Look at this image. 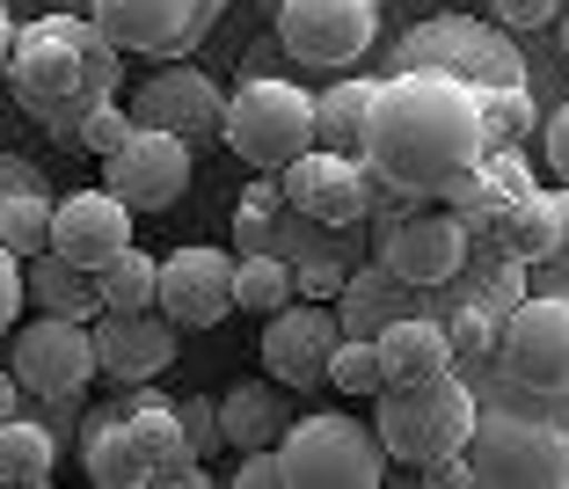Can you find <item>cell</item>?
<instances>
[{
    "label": "cell",
    "instance_id": "4dcf8cb0",
    "mask_svg": "<svg viewBox=\"0 0 569 489\" xmlns=\"http://www.w3.org/2000/svg\"><path fill=\"white\" fill-rule=\"evenodd\" d=\"M153 278H161V256H147V249H118L110 263L96 270V292H102V307H118V315H139V307H153Z\"/></svg>",
    "mask_w": 569,
    "mask_h": 489
},
{
    "label": "cell",
    "instance_id": "7a4b0ae2",
    "mask_svg": "<svg viewBox=\"0 0 569 489\" xmlns=\"http://www.w3.org/2000/svg\"><path fill=\"white\" fill-rule=\"evenodd\" d=\"M0 81L16 88L22 118H37L44 132L73 139V124L88 110L124 96V51L96 30V16L81 8H51L44 22H22L16 51H8V73Z\"/></svg>",
    "mask_w": 569,
    "mask_h": 489
},
{
    "label": "cell",
    "instance_id": "30bf717a",
    "mask_svg": "<svg viewBox=\"0 0 569 489\" xmlns=\"http://www.w3.org/2000/svg\"><path fill=\"white\" fill-rule=\"evenodd\" d=\"M380 37V0H278V44L315 73L358 67Z\"/></svg>",
    "mask_w": 569,
    "mask_h": 489
},
{
    "label": "cell",
    "instance_id": "f1b7e54d",
    "mask_svg": "<svg viewBox=\"0 0 569 489\" xmlns=\"http://www.w3.org/2000/svg\"><path fill=\"white\" fill-rule=\"evenodd\" d=\"M292 300V263H284L278 249H249L234 256V315H278V307Z\"/></svg>",
    "mask_w": 569,
    "mask_h": 489
},
{
    "label": "cell",
    "instance_id": "d590c367",
    "mask_svg": "<svg viewBox=\"0 0 569 489\" xmlns=\"http://www.w3.org/2000/svg\"><path fill=\"white\" fill-rule=\"evenodd\" d=\"M475 300H482L489 315H511V307L526 300V263L497 256V270H482V292H475Z\"/></svg>",
    "mask_w": 569,
    "mask_h": 489
},
{
    "label": "cell",
    "instance_id": "6da1fadb",
    "mask_svg": "<svg viewBox=\"0 0 569 489\" xmlns=\"http://www.w3.org/2000/svg\"><path fill=\"white\" fill-rule=\"evenodd\" d=\"M372 176L402 198H438L460 169L482 161V118H475V88L431 67H402L372 88L366 110V147Z\"/></svg>",
    "mask_w": 569,
    "mask_h": 489
},
{
    "label": "cell",
    "instance_id": "f546056e",
    "mask_svg": "<svg viewBox=\"0 0 569 489\" xmlns=\"http://www.w3.org/2000/svg\"><path fill=\"white\" fill-rule=\"evenodd\" d=\"M0 249H16V256L51 249V198L37 183L0 190Z\"/></svg>",
    "mask_w": 569,
    "mask_h": 489
},
{
    "label": "cell",
    "instance_id": "e0dca14e",
    "mask_svg": "<svg viewBox=\"0 0 569 489\" xmlns=\"http://www.w3.org/2000/svg\"><path fill=\"white\" fill-rule=\"evenodd\" d=\"M88 337H96V372L124 380V388H147L176 366V321L161 307H139V315H118V307H102L88 321Z\"/></svg>",
    "mask_w": 569,
    "mask_h": 489
},
{
    "label": "cell",
    "instance_id": "8fae6325",
    "mask_svg": "<svg viewBox=\"0 0 569 489\" xmlns=\"http://www.w3.org/2000/svg\"><path fill=\"white\" fill-rule=\"evenodd\" d=\"M190 176H198L190 139L153 132V124H139V118H132V132H124V147L102 153V190H110L118 204H132V212H168V204H183Z\"/></svg>",
    "mask_w": 569,
    "mask_h": 489
},
{
    "label": "cell",
    "instance_id": "ac0fdd59",
    "mask_svg": "<svg viewBox=\"0 0 569 489\" xmlns=\"http://www.w3.org/2000/svg\"><path fill=\"white\" fill-rule=\"evenodd\" d=\"M219 110H227V96H219L212 73H204V67H183V59H168V67L139 88V110H132V118L198 147V139L219 132Z\"/></svg>",
    "mask_w": 569,
    "mask_h": 489
},
{
    "label": "cell",
    "instance_id": "1f68e13d",
    "mask_svg": "<svg viewBox=\"0 0 569 489\" xmlns=\"http://www.w3.org/2000/svg\"><path fill=\"white\" fill-rule=\"evenodd\" d=\"M284 220V190H278V176H256L249 190H241V204H234V249L249 256V249H270V227Z\"/></svg>",
    "mask_w": 569,
    "mask_h": 489
},
{
    "label": "cell",
    "instance_id": "2e32d148",
    "mask_svg": "<svg viewBox=\"0 0 569 489\" xmlns=\"http://www.w3.org/2000/svg\"><path fill=\"white\" fill-rule=\"evenodd\" d=\"M88 16L124 59H183L204 37L198 0H88Z\"/></svg>",
    "mask_w": 569,
    "mask_h": 489
},
{
    "label": "cell",
    "instance_id": "4316f807",
    "mask_svg": "<svg viewBox=\"0 0 569 489\" xmlns=\"http://www.w3.org/2000/svg\"><path fill=\"white\" fill-rule=\"evenodd\" d=\"M372 88H380V81H336V88H321V96H315V147H329V153H358V147H366Z\"/></svg>",
    "mask_w": 569,
    "mask_h": 489
},
{
    "label": "cell",
    "instance_id": "8d00e7d4",
    "mask_svg": "<svg viewBox=\"0 0 569 489\" xmlns=\"http://www.w3.org/2000/svg\"><path fill=\"white\" fill-rule=\"evenodd\" d=\"M555 8H562V0H489V22H497V30H548Z\"/></svg>",
    "mask_w": 569,
    "mask_h": 489
},
{
    "label": "cell",
    "instance_id": "c3c4849f",
    "mask_svg": "<svg viewBox=\"0 0 569 489\" xmlns=\"http://www.w3.org/2000/svg\"><path fill=\"white\" fill-rule=\"evenodd\" d=\"M256 8H263V16H278V0H256Z\"/></svg>",
    "mask_w": 569,
    "mask_h": 489
},
{
    "label": "cell",
    "instance_id": "44dd1931",
    "mask_svg": "<svg viewBox=\"0 0 569 489\" xmlns=\"http://www.w3.org/2000/svg\"><path fill=\"white\" fill-rule=\"evenodd\" d=\"M372 351H380V380H431L452 366V337L431 315H395L387 329H372Z\"/></svg>",
    "mask_w": 569,
    "mask_h": 489
},
{
    "label": "cell",
    "instance_id": "3957f363",
    "mask_svg": "<svg viewBox=\"0 0 569 489\" xmlns=\"http://www.w3.org/2000/svg\"><path fill=\"white\" fill-rule=\"evenodd\" d=\"M475 402H482V395L452 366L431 372V380H387V388L372 395V439H380L387 460H402V468H431V460L468 446Z\"/></svg>",
    "mask_w": 569,
    "mask_h": 489
},
{
    "label": "cell",
    "instance_id": "74e56055",
    "mask_svg": "<svg viewBox=\"0 0 569 489\" xmlns=\"http://www.w3.org/2000/svg\"><path fill=\"white\" fill-rule=\"evenodd\" d=\"M176 423H183V446H190V453H219V409L212 402H183V409H176Z\"/></svg>",
    "mask_w": 569,
    "mask_h": 489
},
{
    "label": "cell",
    "instance_id": "7c38bea8",
    "mask_svg": "<svg viewBox=\"0 0 569 489\" xmlns=\"http://www.w3.org/2000/svg\"><path fill=\"white\" fill-rule=\"evenodd\" d=\"M8 372H16L22 395H44V402H73V395L96 380V337L88 321L73 315H37L16 329V351H8Z\"/></svg>",
    "mask_w": 569,
    "mask_h": 489
},
{
    "label": "cell",
    "instance_id": "7402d4cb",
    "mask_svg": "<svg viewBox=\"0 0 569 489\" xmlns=\"http://www.w3.org/2000/svg\"><path fill=\"white\" fill-rule=\"evenodd\" d=\"M409 300H417V286H402L395 270H343V292H336V329L343 337H372V329H387L395 315H409Z\"/></svg>",
    "mask_w": 569,
    "mask_h": 489
},
{
    "label": "cell",
    "instance_id": "ee69618b",
    "mask_svg": "<svg viewBox=\"0 0 569 489\" xmlns=\"http://www.w3.org/2000/svg\"><path fill=\"white\" fill-rule=\"evenodd\" d=\"M22 409V388H16V372H0V417H16Z\"/></svg>",
    "mask_w": 569,
    "mask_h": 489
},
{
    "label": "cell",
    "instance_id": "ab89813d",
    "mask_svg": "<svg viewBox=\"0 0 569 489\" xmlns=\"http://www.w3.org/2000/svg\"><path fill=\"white\" fill-rule=\"evenodd\" d=\"M540 263L555 270V292H569V183L555 190V249L540 256Z\"/></svg>",
    "mask_w": 569,
    "mask_h": 489
},
{
    "label": "cell",
    "instance_id": "b9f144b4",
    "mask_svg": "<svg viewBox=\"0 0 569 489\" xmlns=\"http://www.w3.org/2000/svg\"><path fill=\"white\" fill-rule=\"evenodd\" d=\"M292 292H300V300H336V292H343V263H292Z\"/></svg>",
    "mask_w": 569,
    "mask_h": 489
},
{
    "label": "cell",
    "instance_id": "8992f818",
    "mask_svg": "<svg viewBox=\"0 0 569 489\" xmlns=\"http://www.w3.org/2000/svg\"><path fill=\"white\" fill-rule=\"evenodd\" d=\"M278 475L284 489H380L387 453L372 423L343 417V409H315L278 431Z\"/></svg>",
    "mask_w": 569,
    "mask_h": 489
},
{
    "label": "cell",
    "instance_id": "9a60e30c",
    "mask_svg": "<svg viewBox=\"0 0 569 489\" xmlns=\"http://www.w3.org/2000/svg\"><path fill=\"white\" fill-rule=\"evenodd\" d=\"M153 307H161L176 329H212V321H227V315H234V256H227V249H204V241L161 256Z\"/></svg>",
    "mask_w": 569,
    "mask_h": 489
},
{
    "label": "cell",
    "instance_id": "d4e9b609",
    "mask_svg": "<svg viewBox=\"0 0 569 489\" xmlns=\"http://www.w3.org/2000/svg\"><path fill=\"white\" fill-rule=\"evenodd\" d=\"M219 446H234V453H249V446H278V431L292 417H284V402H278V388H227L219 395Z\"/></svg>",
    "mask_w": 569,
    "mask_h": 489
},
{
    "label": "cell",
    "instance_id": "836d02e7",
    "mask_svg": "<svg viewBox=\"0 0 569 489\" xmlns=\"http://www.w3.org/2000/svg\"><path fill=\"white\" fill-rule=\"evenodd\" d=\"M497 329H503V315H489L482 300H468L460 315L446 321V337H452V366H460V358H497Z\"/></svg>",
    "mask_w": 569,
    "mask_h": 489
},
{
    "label": "cell",
    "instance_id": "9c48e42d",
    "mask_svg": "<svg viewBox=\"0 0 569 489\" xmlns=\"http://www.w3.org/2000/svg\"><path fill=\"white\" fill-rule=\"evenodd\" d=\"M497 366L519 395L569 402V292H526L497 329Z\"/></svg>",
    "mask_w": 569,
    "mask_h": 489
},
{
    "label": "cell",
    "instance_id": "277c9868",
    "mask_svg": "<svg viewBox=\"0 0 569 489\" xmlns=\"http://www.w3.org/2000/svg\"><path fill=\"white\" fill-rule=\"evenodd\" d=\"M468 468L475 482L497 489H569V423L562 417H519V409L475 402L468 431Z\"/></svg>",
    "mask_w": 569,
    "mask_h": 489
},
{
    "label": "cell",
    "instance_id": "60d3db41",
    "mask_svg": "<svg viewBox=\"0 0 569 489\" xmlns=\"http://www.w3.org/2000/svg\"><path fill=\"white\" fill-rule=\"evenodd\" d=\"M234 482H241V489H284L278 446H249V453H241V468H234Z\"/></svg>",
    "mask_w": 569,
    "mask_h": 489
},
{
    "label": "cell",
    "instance_id": "603a6c76",
    "mask_svg": "<svg viewBox=\"0 0 569 489\" xmlns=\"http://www.w3.org/2000/svg\"><path fill=\"white\" fill-rule=\"evenodd\" d=\"M22 292H30L44 315H73V321H96L102 315V292H96V270L67 263L59 249H37L22 256Z\"/></svg>",
    "mask_w": 569,
    "mask_h": 489
},
{
    "label": "cell",
    "instance_id": "f6af8a7d",
    "mask_svg": "<svg viewBox=\"0 0 569 489\" xmlns=\"http://www.w3.org/2000/svg\"><path fill=\"white\" fill-rule=\"evenodd\" d=\"M8 51H16V16L0 8V73H8Z\"/></svg>",
    "mask_w": 569,
    "mask_h": 489
},
{
    "label": "cell",
    "instance_id": "5b68a950",
    "mask_svg": "<svg viewBox=\"0 0 569 489\" xmlns=\"http://www.w3.org/2000/svg\"><path fill=\"white\" fill-rule=\"evenodd\" d=\"M219 139H227V153L249 161V176H278L284 161H300L315 147V96L292 81H270V73H249L219 110Z\"/></svg>",
    "mask_w": 569,
    "mask_h": 489
},
{
    "label": "cell",
    "instance_id": "bcb514c9",
    "mask_svg": "<svg viewBox=\"0 0 569 489\" xmlns=\"http://www.w3.org/2000/svg\"><path fill=\"white\" fill-rule=\"evenodd\" d=\"M219 8H227V0H198V22H204V30H212V16H219Z\"/></svg>",
    "mask_w": 569,
    "mask_h": 489
},
{
    "label": "cell",
    "instance_id": "681fc988",
    "mask_svg": "<svg viewBox=\"0 0 569 489\" xmlns=\"http://www.w3.org/2000/svg\"><path fill=\"white\" fill-rule=\"evenodd\" d=\"M562 51H569V16H562Z\"/></svg>",
    "mask_w": 569,
    "mask_h": 489
},
{
    "label": "cell",
    "instance_id": "4fadbf2b",
    "mask_svg": "<svg viewBox=\"0 0 569 489\" xmlns=\"http://www.w3.org/2000/svg\"><path fill=\"white\" fill-rule=\"evenodd\" d=\"M278 190H284V212H300L315 227H358L372 212V169L358 153L307 147L300 161L278 169Z\"/></svg>",
    "mask_w": 569,
    "mask_h": 489
},
{
    "label": "cell",
    "instance_id": "5bb4252c",
    "mask_svg": "<svg viewBox=\"0 0 569 489\" xmlns=\"http://www.w3.org/2000/svg\"><path fill=\"white\" fill-rule=\"evenodd\" d=\"M336 307L329 300H292L278 307V315H263V372L278 380V388H329L321 372H329V351H336Z\"/></svg>",
    "mask_w": 569,
    "mask_h": 489
},
{
    "label": "cell",
    "instance_id": "7bdbcfd3",
    "mask_svg": "<svg viewBox=\"0 0 569 489\" xmlns=\"http://www.w3.org/2000/svg\"><path fill=\"white\" fill-rule=\"evenodd\" d=\"M548 169L569 183V102H562V110L548 118Z\"/></svg>",
    "mask_w": 569,
    "mask_h": 489
},
{
    "label": "cell",
    "instance_id": "d6986e66",
    "mask_svg": "<svg viewBox=\"0 0 569 489\" xmlns=\"http://www.w3.org/2000/svg\"><path fill=\"white\" fill-rule=\"evenodd\" d=\"M51 249L81 270H102L118 249H132V204H118L110 190H73L51 204Z\"/></svg>",
    "mask_w": 569,
    "mask_h": 489
},
{
    "label": "cell",
    "instance_id": "52a82bcc",
    "mask_svg": "<svg viewBox=\"0 0 569 489\" xmlns=\"http://www.w3.org/2000/svg\"><path fill=\"white\" fill-rule=\"evenodd\" d=\"M168 453H183V423L176 409L139 395L124 409H102L88 423V446H81V468L96 489H153V475L168 468Z\"/></svg>",
    "mask_w": 569,
    "mask_h": 489
},
{
    "label": "cell",
    "instance_id": "7dc6e473",
    "mask_svg": "<svg viewBox=\"0 0 569 489\" xmlns=\"http://www.w3.org/2000/svg\"><path fill=\"white\" fill-rule=\"evenodd\" d=\"M51 8H81V16H88V0H51Z\"/></svg>",
    "mask_w": 569,
    "mask_h": 489
},
{
    "label": "cell",
    "instance_id": "f35d334b",
    "mask_svg": "<svg viewBox=\"0 0 569 489\" xmlns=\"http://www.w3.org/2000/svg\"><path fill=\"white\" fill-rule=\"evenodd\" d=\"M22 321V256L0 249V337Z\"/></svg>",
    "mask_w": 569,
    "mask_h": 489
},
{
    "label": "cell",
    "instance_id": "d6a6232c",
    "mask_svg": "<svg viewBox=\"0 0 569 489\" xmlns=\"http://www.w3.org/2000/svg\"><path fill=\"white\" fill-rule=\"evenodd\" d=\"M336 395H380V351H372V337H336L329 351V372H321Z\"/></svg>",
    "mask_w": 569,
    "mask_h": 489
},
{
    "label": "cell",
    "instance_id": "83f0119b",
    "mask_svg": "<svg viewBox=\"0 0 569 489\" xmlns=\"http://www.w3.org/2000/svg\"><path fill=\"white\" fill-rule=\"evenodd\" d=\"M475 118H482V153H503V147H526L540 132V102L519 88H475Z\"/></svg>",
    "mask_w": 569,
    "mask_h": 489
},
{
    "label": "cell",
    "instance_id": "484cf974",
    "mask_svg": "<svg viewBox=\"0 0 569 489\" xmlns=\"http://www.w3.org/2000/svg\"><path fill=\"white\" fill-rule=\"evenodd\" d=\"M59 468V439H51L37 417H0V482L8 489H44Z\"/></svg>",
    "mask_w": 569,
    "mask_h": 489
},
{
    "label": "cell",
    "instance_id": "ba28073f",
    "mask_svg": "<svg viewBox=\"0 0 569 489\" xmlns=\"http://www.w3.org/2000/svg\"><path fill=\"white\" fill-rule=\"evenodd\" d=\"M402 67H431V73H452L468 88H519L526 81V59L511 37H489V22L475 16H431L395 44V73Z\"/></svg>",
    "mask_w": 569,
    "mask_h": 489
},
{
    "label": "cell",
    "instance_id": "cb8c5ba5",
    "mask_svg": "<svg viewBox=\"0 0 569 489\" xmlns=\"http://www.w3.org/2000/svg\"><path fill=\"white\" fill-rule=\"evenodd\" d=\"M482 249L511 256V263H540L555 249V190H511Z\"/></svg>",
    "mask_w": 569,
    "mask_h": 489
},
{
    "label": "cell",
    "instance_id": "ffe728a7",
    "mask_svg": "<svg viewBox=\"0 0 569 489\" xmlns=\"http://www.w3.org/2000/svg\"><path fill=\"white\" fill-rule=\"evenodd\" d=\"M380 263L395 270L402 286L431 292V286H446V278L468 270V234H460L452 212H417V220H402L395 234L380 241Z\"/></svg>",
    "mask_w": 569,
    "mask_h": 489
},
{
    "label": "cell",
    "instance_id": "e575fe53",
    "mask_svg": "<svg viewBox=\"0 0 569 489\" xmlns=\"http://www.w3.org/2000/svg\"><path fill=\"white\" fill-rule=\"evenodd\" d=\"M124 132H132V110H118V102H102V110H88L81 124H73V139H81V153H110V147H124Z\"/></svg>",
    "mask_w": 569,
    "mask_h": 489
}]
</instances>
